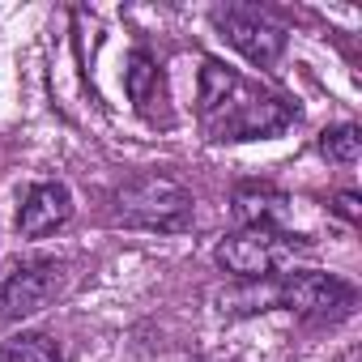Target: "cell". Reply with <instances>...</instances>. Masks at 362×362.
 <instances>
[{"mask_svg": "<svg viewBox=\"0 0 362 362\" xmlns=\"http://www.w3.org/2000/svg\"><path fill=\"white\" fill-rule=\"evenodd\" d=\"M303 247L307 239L290 235L286 226H239L218 243L214 260L235 281H264V277H277V269Z\"/></svg>", "mask_w": 362, "mask_h": 362, "instance_id": "cell-3", "label": "cell"}, {"mask_svg": "<svg viewBox=\"0 0 362 362\" xmlns=\"http://www.w3.org/2000/svg\"><path fill=\"white\" fill-rule=\"evenodd\" d=\"M192 192L170 175H132L115 188V218L136 230H162L179 235L192 226Z\"/></svg>", "mask_w": 362, "mask_h": 362, "instance_id": "cell-2", "label": "cell"}, {"mask_svg": "<svg viewBox=\"0 0 362 362\" xmlns=\"http://www.w3.org/2000/svg\"><path fill=\"white\" fill-rule=\"evenodd\" d=\"M184 362H205V358H184Z\"/></svg>", "mask_w": 362, "mask_h": 362, "instance_id": "cell-13", "label": "cell"}, {"mask_svg": "<svg viewBox=\"0 0 362 362\" xmlns=\"http://www.w3.org/2000/svg\"><path fill=\"white\" fill-rule=\"evenodd\" d=\"M73 218V192L60 184V179H39L22 192L18 205V235L22 239H43L52 230H60Z\"/></svg>", "mask_w": 362, "mask_h": 362, "instance_id": "cell-7", "label": "cell"}, {"mask_svg": "<svg viewBox=\"0 0 362 362\" xmlns=\"http://www.w3.org/2000/svg\"><path fill=\"white\" fill-rule=\"evenodd\" d=\"M298 119V111L264 90L260 81L243 77L239 69L222 64V60H205L201 77H197V124L209 141L230 145V141H273L281 136L290 124Z\"/></svg>", "mask_w": 362, "mask_h": 362, "instance_id": "cell-1", "label": "cell"}, {"mask_svg": "<svg viewBox=\"0 0 362 362\" xmlns=\"http://www.w3.org/2000/svg\"><path fill=\"white\" fill-rule=\"evenodd\" d=\"M358 303V290L332 273H315V269H303V273H277V307L281 311H294L303 320H315V324H337L354 311Z\"/></svg>", "mask_w": 362, "mask_h": 362, "instance_id": "cell-4", "label": "cell"}, {"mask_svg": "<svg viewBox=\"0 0 362 362\" xmlns=\"http://www.w3.org/2000/svg\"><path fill=\"white\" fill-rule=\"evenodd\" d=\"M0 362H64V354L47 332H22L0 345Z\"/></svg>", "mask_w": 362, "mask_h": 362, "instance_id": "cell-10", "label": "cell"}, {"mask_svg": "<svg viewBox=\"0 0 362 362\" xmlns=\"http://www.w3.org/2000/svg\"><path fill=\"white\" fill-rule=\"evenodd\" d=\"M124 94L136 107L141 119L149 124H170V94H166V73L149 52H132L124 69Z\"/></svg>", "mask_w": 362, "mask_h": 362, "instance_id": "cell-8", "label": "cell"}, {"mask_svg": "<svg viewBox=\"0 0 362 362\" xmlns=\"http://www.w3.org/2000/svg\"><path fill=\"white\" fill-rule=\"evenodd\" d=\"M214 26L226 35V43L247 56L252 64L269 69L281 60L286 52V30L277 22H269L260 9H243V5H226V9H214Z\"/></svg>", "mask_w": 362, "mask_h": 362, "instance_id": "cell-5", "label": "cell"}, {"mask_svg": "<svg viewBox=\"0 0 362 362\" xmlns=\"http://www.w3.org/2000/svg\"><path fill=\"white\" fill-rule=\"evenodd\" d=\"M320 153L328 162H341V166H354L358 153H362V136L354 124H337V128H324L320 132Z\"/></svg>", "mask_w": 362, "mask_h": 362, "instance_id": "cell-11", "label": "cell"}, {"mask_svg": "<svg viewBox=\"0 0 362 362\" xmlns=\"http://www.w3.org/2000/svg\"><path fill=\"white\" fill-rule=\"evenodd\" d=\"M64 286V264L52 256L26 260L22 269L9 273V281L0 286V315L5 320H26L35 311H43Z\"/></svg>", "mask_w": 362, "mask_h": 362, "instance_id": "cell-6", "label": "cell"}, {"mask_svg": "<svg viewBox=\"0 0 362 362\" xmlns=\"http://www.w3.org/2000/svg\"><path fill=\"white\" fill-rule=\"evenodd\" d=\"M290 197L273 184H239L235 188V222L239 226H281Z\"/></svg>", "mask_w": 362, "mask_h": 362, "instance_id": "cell-9", "label": "cell"}, {"mask_svg": "<svg viewBox=\"0 0 362 362\" xmlns=\"http://www.w3.org/2000/svg\"><path fill=\"white\" fill-rule=\"evenodd\" d=\"M332 214L345 218L349 226H358V218H362V201H358V192H337V197H332Z\"/></svg>", "mask_w": 362, "mask_h": 362, "instance_id": "cell-12", "label": "cell"}]
</instances>
